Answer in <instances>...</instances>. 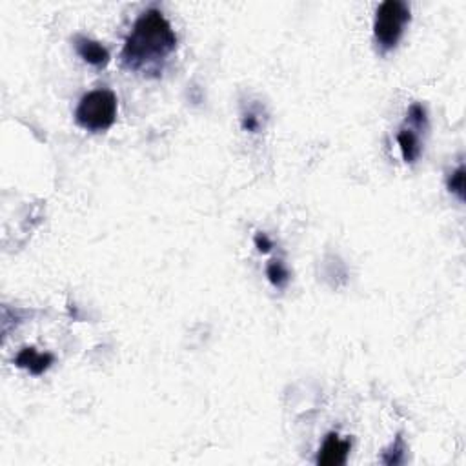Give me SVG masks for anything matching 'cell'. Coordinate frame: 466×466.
Here are the masks:
<instances>
[{"instance_id":"2","label":"cell","mask_w":466,"mask_h":466,"mask_svg":"<svg viewBox=\"0 0 466 466\" xmlns=\"http://www.w3.org/2000/svg\"><path fill=\"white\" fill-rule=\"evenodd\" d=\"M117 118V97L109 90H93L82 97L75 109V123L86 132H106Z\"/></svg>"},{"instance_id":"7","label":"cell","mask_w":466,"mask_h":466,"mask_svg":"<svg viewBox=\"0 0 466 466\" xmlns=\"http://www.w3.org/2000/svg\"><path fill=\"white\" fill-rule=\"evenodd\" d=\"M397 142L399 148H401V153H403L404 163H416L419 155H421V141H419L417 133L403 128L397 133Z\"/></svg>"},{"instance_id":"5","label":"cell","mask_w":466,"mask_h":466,"mask_svg":"<svg viewBox=\"0 0 466 466\" xmlns=\"http://www.w3.org/2000/svg\"><path fill=\"white\" fill-rule=\"evenodd\" d=\"M75 50L81 59L93 68L102 69L109 64V51L100 42L91 41L88 36H75Z\"/></svg>"},{"instance_id":"13","label":"cell","mask_w":466,"mask_h":466,"mask_svg":"<svg viewBox=\"0 0 466 466\" xmlns=\"http://www.w3.org/2000/svg\"><path fill=\"white\" fill-rule=\"evenodd\" d=\"M242 128H245L246 132H255L259 128V121L255 115H246L245 121H242Z\"/></svg>"},{"instance_id":"3","label":"cell","mask_w":466,"mask_h":466,"mask_svg":"<svg viewBox=\"0 0 466 466\" xmlns=\"http://www.w3.org/2000/svg\"><path fill=\"white\" fill-rule=\"evenodd\" d=\"M410 24V8L401 0H386L377 8L374 36L383 51L394 50Z\"/></svg>"},{"instance_id":"9","label":"cell","mask_w":466,"mask_h":466,"mask_svg":"<svg viewBox=\"0 0 466 466\" xmlns=\"http://www.w3.org/2000/svg\"><path fill=\"white\" fill-rule=\"evenodd\" d=\"M403 459H404V443L403 437L397 435V439H395V443L392 444V448L386 450L385 455H383V462H385V465H399V462H403Z\"/></svg>"},{"instance_id":"12","label":"cell","mask_w":466,"mask_h":466,"mask_svg":"<svg viewBox=\"0 0 466 466\" xmlns=\"http://www.w3.org/2000/svg\"><path fill=\"white\" fill-rule=\"evenodd\" d=\"M255 246H257L259 252L268 254V252L273 248V242L268 239L266 233H257V235H255Z\"/></svg>"},{"instance_id":"6","label":"cell","mask_w":466,"mask_h":466,"mask_svg":"<svg viewBox=\"0 0 466 466\" xmlns=\"http://www.w3.org/2000/svg\"><path fill=\"white\" fill-rule=\"evenodd\" d=\"M55 357L51 353H39L35 348H24L15 359L18 368H26L33 376H42L53 364Z\"/></svg>"},{"instance_id":"10","label":"cell","mask_w":466,"mask_h":466,"mask_svg":"<svg viewBox=\"0 0 466 466\" xmlns=\"http://www.w3.org/2000/svg\"><path fill=\"white\" fill-rule=\"evenodd\" d=\"M448 190L455 193L459 199H465V167L459 166L448 179Z\"/></svg>"},{"instance_id":"4","label":"cell","mask_w":466,"mask_h":466,"mask_svg":"<svg viewBox=\"0 0 466 466\" xmlns=\"http://www.w3.org/2000/svg\"><path fill=\"white\" fill-rule=\"evenodd\" d=\"M352 450L350 439H341L339 434H328L321 450L317 453V465L321 466H341L346 462L348 453Z\"/></svg>"},{"instance_id":"1","label":"cell","mask_w":466,"mask_h":466,"mask_svg":"<svg viewBox=\"0 0 466 466\" xmlns=\"http://www.w3.org/2000/svg\"><path fill=\"white\" fill-rule=\"evenodd\" d=\"M177 50V35L163 11L146 9L124 42L123 64L130 71L158 73L164 60Z\"/></svg>"},{"instance_id":"11","label":"cell","mask_w":466,"mask_h":466,"mask_svg":"<svg viewBox=\"0 0 466 466\" xmlns=\"http://www.w3.org/2000/svg\"><path fill=\"white\" fill-rule=\"evenodd\" d=\"M408 121H410L417 130L426 128V109L423 108L421 104H412L410 109H408Z\"/></svg>"},{"instance_id":"8","label":"cell","mask_w":466,"mask_h":466,"mask_svg":"<svg viewBox=\"0 0 466 466\" xmlns=\"http://www.w3.org/2000/svg\"><path fill=\"white\" fill-rule=\"evenodd\" d=\"M266 277L275 288H285L290 281V272L281 261H270L266 266Z\"/></svg>"}]
</instances>
